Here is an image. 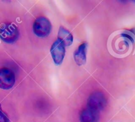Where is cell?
Listing matches in <instances>:
<instances>
[{
    "label": "cell",
    "mask_w": 135,
    "mask_h": 122,
    "mask_svg": "<svg viewBox=\"0 0 135 122\" xmlns=\"http://www.w3.org/2000/svg\"><path fill=\"white\" fill-rule=\"evenodd\" d=\"M15 83V75L11 69L2 68L0 69V88L9 90Z\"/></svg>",
    "instance_id": "obj_5"
},
{
    "label": "cell",
    "mask_w": 135,
    "mask_h": 122,
    "mask_svg": "<svg viewBox=\"0 0 135 122\" xmlns=\"http://www.w3.org/2000/svg\"><path fill=\"white\" fill-rule=\"evenodd\" d=\"M88 44L86 42L82 43L74 52V59L79 66L83 65L86 62V53Z\"/></svg>",
    "instance_id": "obj_7"
},
{
    "label": "cell",
    "mask_w": 135,
    "mask_h": 122,
    "mask_svg": "<svg viewBox=\"0 0 135 122\" xmlns=\"http://www.w3.org/2000/svg\"><path fill=\"white\" fill-rule=\"evenodd\" d=\"M57 40H59L65 46H69L73 42V36L67 29L61 26L58 32Z\"/></svg>",
    "instance_id": "obj_9"
},
{
    "label": "cell",
    "mask_w": 135,
    "mask_h": 122,
    "mask_svg": "<svg viewBox=\"0 0 135 122\" xmlns=\"http://www.w3.org/2000/svg\"><path fill=\"white\" fill-rule=\"evenodd\" d=\"M107 104V100L104 93L100 91H97L90 96L88 99V108L95 111L102 110L105 108Z\"/></svg>",
    "instance_id": "obj_4"
},
{
    "label": "cell",
    "mask_w": 135,
    "mask_h": 122,
    "mask_svg": "<svg viewBox=\"0 0 135 122\" xmlns=\"http://www.w3.org/2000/svg\"><path fill=\"white\" fill-rule=\"evenodd\" d=\"M80 122H98L99 120L98 112L87 108L81 112Z\"/></svg>",
    "instance_id": "obj_8"
},
{
    "label": "cell",
    "mask_w": 135,
    "mask_h": 122,
    "mask_svg": "<svg viewBox=\"0 0 135 122\" xmlns=\"http://www.w3.org/2000/svg\"><path fill=\"white\" fill-rule=\"evenodd\" d=\"M19 37L17 26L13 24L3 23L0 26V38L8 44L14 43Z\"/></svg>",
    "instance_id": "obj_2"
},
{
    "label": "cell",
    "mask_w": 135,
    "mask_h": 122,
    "mask_svg": "<svg viewBox=\"0 0 135 122\" xmlns=\"http://www.w3.org/2000/svg\"><path fill=\"white\" fill-rule=\"evenodd\" d=\"M0 110H1V104H0Z\"/></svg>",
    "instance_id": "obj_11"
},
{
    "label": "cell",
    "mask_w": 135,
    "mask_h": 122,
    "mask_svg": "<svg viewBox=\"0 0 135 122\" xmlns=\"http://www.w3.org/2000/svg\"><path fill=\"white\" fill-rule=\"evenodd\" d=\"M50 52L55 65H59L63 63L65 55V49L64 45L59 40H57L53 44L51 47Z\"/></svg>",
    "instance_id": "obj_6"
},
{
    "label": "cell",
    "mask_w": 135,
    "mask_h": 122,
    "mask_svg": "<svg viewBox=\"0 0 135 122\" xmlns=\"http://www.w3.org/2000/svg\"><path fill=\"white\" fill-rule=\"evenodd\" d=\"M33 30L34 34L38 37L44 38L51 32V24L46 17H40L34 21Z\"/></svg>",
    "instance_id": "obj_3"
},
{
    "label": "cell",
    "mask_w": 135,
    "mask_h": 122,
    "mask_svg": "<svg viewBox=\"0 0 135 122\" xmlns=\"http://www.w3.org/2000/svg\"><path fill=\"white\" fill-rule=\"evenodd\" d=\"M0 122H9V120L7 115L0 110Z\"/></svg>",
    "instance_id": "obj_10"
},
{
    "label": "cell",
    "mask_w": 135,
    "mask_h": 122,
    "mask_svg": "<svg viewBox=\"0 0 135 122\" xmlns=\"http://www.w3.org/2000/svg\"><path fill=\"white\" fill-rule=\"evenodd\" d=\"M135 50V35L129 30L113 33L109 40V51L116 57H125Z\"/></svg>",
    "instance_id": "obj_1"
}]
</instances>
